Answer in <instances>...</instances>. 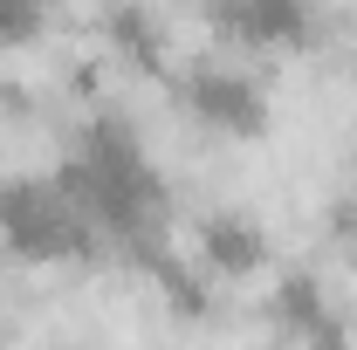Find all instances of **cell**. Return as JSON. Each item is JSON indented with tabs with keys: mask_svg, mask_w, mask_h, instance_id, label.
Returning <instances> with one entry per match:
<instances>
[{
	"mask_svg": "<svg viewBox=\"0 0 357 350\" xmlns=\"http://www.w3.org/2000/svg\"><path fill=\"white\" fill-rule=\"evenodd\" d=\"M199 268L220 275V282H248L268 268V234L248 213H213L199 220Z\"/></svg>",
	"mask_w": 357,
	"mask_h": 350,
	"instance_id": "obj_3",
	"label": "cell"
},
{
	"mask_svg": "<svg viewBox=\"0 0 357 350\" xmlns=\"http://www.w3.org/2000/svg\"><path fill=\"white\" fill-rule=\"evenodd\" d=\"M178 103H185L192 124H206L220 137H261L268 131V89L248 69H234V62H192L178 76Z\"/></svg>",
	"mask_w": 357,
	"mask_h": 350,
	"instance_id": "obj_2",
	"label": "cell"
},
{
	"mask_svg": "<svg viewBox=\"0 0 357 350\" xmlns=\"http://www.w3.org/2000/svg\"><path fill=\"white\" fill-rule=\"evenodd\" d=\"M206 7L234 42H255V48H282L310 35V0H206Z\"/></svg>",
	"mask_w": 357,
	"mask_h": 350,
	"instance_id": "obj_4",
	"label": "cell"
},
{
	"mask_svg": "<svg viewBox=\"0 0 357 350\" xmlns=\"http://www.w3.org/2000/svg\"><path fill=\"white\" fill-rule=\"evenodd\" d=\"M48 0H0V42H28L42 28Z\"/></svg>",
	"mask_w": 357,
	"mask_h": 350,
	"instance_id": "obj_7",
	"label": "cell"
},
{
	"mask_svg": "<svg viewBox=\"0 0 357 350\" xmlns=\"http://www.w3.org/2000/svg\"><path fill=\"white\" fill-rule=\"evenodd\" d=\"M103 48H110V62L124 69V76H165V21L158 14H144V7H117L110 21H103Z\"/></svg>",
	"mask_w": 357,
	"mask_h": 350,
	"instance_id": "obj_5",
	"label": "cell"
},
{
	"mask_svg": "<svg viewBox=\"0 0 357 350\" xmlns=\"http://www.w3.org/2000/svg\"><path fill=\"white\" fill-rule=\"evenodd\" d=\"M89 234H96V220L55 178H7L0 185V241L21 261H69Z\"/></svg>",
	"mask_w": 357,
	"mask_h": 350,
	"instance_id": "obj_1",
	"label": "cell"
},
{
	"mask_svg": "<svg viewBox=\"0 0 357 350\" xmlns=\"http://www.w3.org/2000/svg\"><path fill=\"white\" fill-rule=\"evenodd\" d=\"M275 316H282V330H296V337H330L323 282H316V275H282V289H275Z\"/></svg>",
	"mask_w": 357,
	"mask_h": 350,
	"instance_id": "obj_6",
	"label": "cell"
},
{
	"mask_svg": "<svg viewBox=\"0 0 357 350\" xmlns=\"http://www.w3.org/2000/svg\"><path fill=\"white\" fill-rule=\"evenodd\" d=\"M0 185H7V178H0Z\"/></svg>",
	"mask_w": 357,
	"mask_h": 350,
	"instance_id": "obj_8",
	"label": "cell"
}]
</instances>
